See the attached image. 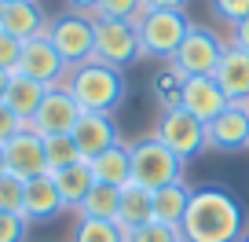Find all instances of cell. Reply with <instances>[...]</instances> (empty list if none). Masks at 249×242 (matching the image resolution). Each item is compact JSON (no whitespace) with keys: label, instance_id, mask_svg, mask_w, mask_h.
<instances>
[{"label":"cell","instance_id":"obj_1","mask_svg":"<svg viewBox=\"0 0 249 242\" xmlns=\"http://www.w3.org/2000/svg\"><path fill=\"white\" fill-rule=\"evenodd\" d=\"M179 235L183 242H242L246 220L227 187H195Z\"/></svg>","mask_w":249,"mask_h":242},{"label":"cell","instance_id":"obj_2","mask_svg":"<svg viewBox=\"0 0 249 242\" xmlns=\"http://www.w3.org/2000/svg\"><path fill=\"white\" fill-rule=\"evenodd\" d=\"M124 70L99 63V59H88V63L66 70L62 88L77 99L81 110H99V114H114L117 103L124 99Z\"/></svg>","mask_w":249,"mask_h":242},{"label":"cell","instance_id":"obj_3","mask_svg":"<svg viewBox=\"0 0 249 242\" xmlns=\"http://www.w3.org/2000/svg\"><path fill=\"white\" fill-rule=\"evenodd\" d=\"M128 158H132V184L147 191L169 187L183 180V158H176L158 136H143V140L128 143Z\"/></svg>","mask_w":249,"mask_h":242},{"label":"cell","instance_id":"obj_4","mask_svg":"<svg viewBox=\"0 0 249 242\" xmlns=\"http://www.w3.org/2000/svg\"><path fill=\"white\" fill-rule=\"evenodd\" d=\"M48 40L59 52V59L66 63V70L88 63L95 55V22L88 15H77V11H66V15H55L48 22Z\"/></svg>","mask_w":249,"mask_h":242},{"label":"cell","instance_id":"obj_5","mask_svg":"<svg viewBox=\"0 0 249 242\" xmlns=\"http://www.w3.org/2000/svg\"><path fill=\"white\" fill-rule=\"evenodd\" d=\"M136 30H140L143 55L169 63L172 55H176V48L183 44L191 22H187V11H143L140 22H136Z\"/></svg>","mask_w":249,"mask_h":242},{"label":"cell","instance_id":"obj_6","mask_svg":"<svg viewBox=\"0 0 249 242\" xmlns=\"http://www.w3.org/2000/svg\"><path fill=\"white\" fill-rule=\"evenodd\" d=\"M92 22H95V55L92 59L114 66V70H124L136 59H143L136 22H124V19H92Z\"/></svg>","mask_w":249,"mask_h":242},{"label":"cell","instance_id":"obj_7","mask_svg":"<svg viewBox=\"0 0 249 242\" xmlns=\"http://www.w3.org/2000/svg\"><path fill=\"white\" fill-rule=\"evenodd\" d=\"M224 40L216 37L205 26H191L183 37V44L176 48V55L169 59V70L179 74V77H198V74H213L224 55Z\"/></svg>","mask_w":249,"mask_h":242},{"label":"cell","instance_id":"obj_8","mask_svg":"<svg viewBox=\"0 0 249 242\" xmlns=\"http://www.w3.org/2000/svg\"><path fill=\"white\" fill-rule=\"evenodd\" d=\"M154 136L176 158H183V162H191V158H198L202 150H209L205 147V121H198L195 114H187L183 107H165L161 117H158Z\"/></svg>","mask_w":249,"mask_h":242},{"label":"cell","instance_id":"obj_9","mask_svg":"<svg viewBox=\"0 0 249 242\" xmlns=\"http://www.w3.org/2000/svg\"><path fill=\"white\" fill-rule=\"evenodd\" d=\"M77 117H81V107L77 99H73L66 88H48L44 99H40L37 114H33V121L26 129L30 132H37L40 140L44 136H59V132H73V125H77Z\"/></svg>","mask_w":249,"mask_h":242},{"label":"cell","instance_id":"obj_10","mask_svg":"<svg viewBox=\"0 0 249 242\" xmlns=\"http://www.w3.org/2000/svg\"><path fill=\"white\" fill-rule=\"evenodd\" d=\"M18 74H26V77L40 81L44 88H59L62 81H66V63H62L59 52L52 48L48 33H40V37H33V40H22Z\"/></svg>","mask_w":249,"mask_h":242},{"label":"cell","instance_id":"obj_11","mask_svg":"<svg viewBox=\"0 0 249 242\" xmlns=\"http://www.w3.org/2000/svg\"><path fill=\"white\" fill-rule=\"evenodd\" d=\"M70 136H73V143H77V150L85 154V162H92L95 154L124 143L114 114H99V110H81V117H77V125H73Z\"/></svg>","mask_w":249,"mask_h":242},{"label":"cell","instance_id":"obj_12","mask_svg":"<svg viewBox=\"0 0 249 242\" xmlns=\"http://www.w3.org/2000/svg\"><path fill=\"white\" fill-rule=\"evenodd\" d=\"M179 107L209 125L216 114H224V110L231 107V99H227L224 88L213 81V74H198V77H183V85H179Z\"/></svg>","mask_w":249,"mask_h":242},{"label":"cell","instance_id":"obj_13","mask_svg":"<svg viewBox=\"0 0 249 242\" xmlns=\"http://www.w3.org/2000/svg\"><path fill=\"white\" fill-rule=\"evenodd\" d=\"M205 147L220 150V154H238L249 150V110L227 107L205 125Z\"/></svg>","mask_w":249,"mask_h":242},{"label":"cell","instance_id":"obj_14","mask_svg":"<svg viewBox=\"0 0 249 242\" xmlns=\"http://www.w3.org/2000/svg\"><path fill=\"white\" fill-rule=\"evenodd\" d=\"M4 162H8V172L18 180H33L40 172H48V162H44V140L30 129L15 132L8 143H4Z\"/></svg>","mask_w":249,"mask_h":242},{"label":"cell","instance_id":"obj_15","mask_svg":"<svg viewBox=\"0 0 249 242\" xmlns=\"http://www.w3.org/2000/svg\"><path fill=\"white\" fill-rule=\"evenodd\" d=\"M22 213L30 224H48V220L62 217L66 205H62V195L55 187L52 172H40V176L26 180V202H22Z\"/></svg>","mask_w":249,"mask_h":242},{"label":"cell","instance_id":"obj_16","mask_svg":"<svg viewBox=\"0 0 249 242\" xmlns=\"http://www.w3.org/2000/svg\"><path fill=\"white\" fill-rule=\"evenodd\" d=\"M52 19L44 15L37 0H8V4H0V30L11 33L18 40H33L48 30Z\"/></svg>","mask_w":249,"mask_h":242},{"label":"cell","instance_id":"obj_17","mask_svg":"<svg viewBox=\"0 0 249 242\" xmlns=\"http://www.w3.org/2000/svg\"><path fill=\"white\" fill-rule=\"evenodd\" d=\"M213 81L224 88L227 99H249V52L227 44L213 70Z\"/></svg>","mask_w":249,"mask_h":242},{"label":"cell","instance_id":"obj_18","mask_svg":"<svg viewBox=\"0 0 249 242\" xmlns=\"http://www.w3.org/2000/svg\"><path fill=\"white\" fill-rule=\"evenodd\" d=\"M44 92H48V88L40 85V81H33V77H26V74L15 70L8 77V92H4V99H0V103H4L22 125H30L33 114H37V107H40V99H44Z\"/></svg>","mask_w":249,"mask_h":242},{"label":"cell","instance_id":"obj_19","mask_svg":"<svg viewBox=\"0 0 249 242\" xmlns=\"http://www.w3.org/2000/svg\"><path fill=\"white\" fill-rule=\"evenodd\" d=\"M154 220V191L140 187V184H124L121 187V205H117V224L121 231H136V227Z\"/></svg>","mask_w":249,"mask_h":242},{"label":"cell","instance_id":"obj_20","mask_svg":"<svg viewBox=\"0 0 249 242\" xmlns=\"http://www.w3.org/2000/svg\"><path fill=\"white\" fill-rule=\"evenodd\" d=\"M95 184H107V187H124L132 180V158H128V143H117V147L103 150L88 162Z\"/></svg>","mask_w":249,"mask_h":242},{"label":"cell","instance_id":"obj_21","mask_svg":"<svg viewBox=\"0 0 249 242\" xmlns=\"http://www.w3.org/2000/svg\"><path fill=\"white\" fill-rule=\"evenodd\" d=\"M52 180H55V187H59V195H62L66 213H77L81 202H85V195L95 187V176H92V169H88V162L66 165V169H55Z\"/></svg>","mask_w":249,"mask_h":242},{"label":"cell","instance_id":"obj_22","mask_svg":"<svg viewBox=\"0 0 249 242\" xmlns=\"http://www.w3.org/2000/svg\"><path fill=\"white\" fill-rule=\"evenodd\" d=\"M191 191L195 187H187L183 180H179V184H169V187H158L154 191V220L179 227L183 224V213H187V202H191Z\"/></svg>","mask_w":249,"mask_h":242},{"label":"cell","instance_id":"obj_23","mask_svg":"<svg viewBox=\"0 0 249 242\" xmlns=\"http://www.w3.org/2000/svg\"><path fill=\"white\" fill-rule=\"evenodd\" d=\"M117 205H121V187H107V184H95L85 195L77 217H92V220H117Z\"/></svg>","mask_w":249,"mask_h":242},{"label":"cell","instance_id":"obj_24","mask_svg":"<svg viewBox=\"0 0 249 242\" xmlns=\"http://www.w3.org/2000/svg\"><path fill=\"white\" fill-rule=\"evenodd\" d=\"M44 162H48V172H55V169L85 162V154L77 150L70 132H59V136H44Z\"/></svg>","mask_w":249,"mask_h":242},{"label":"cell","instance_id":"obj_25","mask_svg":"<svg viewBox=\"0 0 249 242\" xmlns=\"http://www.w3.org/2000/svg\"><path fill=\"white\" fill-rule=\"evenodd\" d=\"M73 242H124V231H121L117 220L77 217V224H73Z\"/></svg>","mask_w":249,"mask_h":242},{"label":"cell","instance_id":"obj_26","mask_svg":"<svg viewBox=\"0 0 249 242\" xmlns=\"http://www.w3.org/2000/svg\"><path fill=\"white\" fill-rule=\"evenodd\" d=\"M124 242H183L179 227L161 224V220H150V224L136 227V231H124Z\"/></svg>","mask_w":249,"mask_h":242},{"label":"cell","instance_id":"obj_27","mask_svg":"<svg viewBox=\"0 0 249 242\" xmlns=\"http://www.w3.org/2000/svg\"><path fill=\"white\" fill-rule=\"evenodd\" d=\"M143 0H99L92 19H124V22H140Z\"/></svg>","mask_w":249,"mask_h":242},{"label":"cell","instance_id":"obj_28","mask_svg":"<svg viewBox=\"0 0 249 242\" xmlns=\"http://www.w3.org/2000/svg\"><path fill=\"white\" fill-rule=\"evenodd\" d=\"M22 202H26V180L18 176H0V209L4 213H22Z\"/></svg>","mask_w":249,"mask_h":242},{"label":"cell","instance_id":"obj_29","mask_svg":"<svg viewBox=\"0 0 249 242\" xmlns=\"http://www.w3.org/2000/svg\"><path fill=\"white\" fill-rule=\"evenodd\" d=\"M26 235H30L26 213H4L0 209V242H26Z\"/></svg>","mask_w":249,"mask_h":242},{"label":"cell","instance_id":"obj_30","mask_svg":"<svg viewBox=\"0 0 249 242\" xmlns=\"http://www.w3.org/2000/svg\"><path fill=\"white\" fill-rule=\"evenodd\" d=\"M18 59H22V40L0 30V70H4V74H15L18 70Z\"/></svg>","mask_w":249,"mask_h":242},{"label":"cell","instance_id":"obj_31","mask_svg":"<svg viewBox=\"0 0 249 242\" xmlns=\"http://www.w3.org/2000/svg\"><path fill=\"white\" fill-rule=\"evenodd\" d=\"M213 11L234 26V22H242V19L249 15V0H213Z\"/></svg>","mask_w":249,"mask_h":242},{"label":"cell","instance_id":"obj_32","mask_svg":"<svg viewBox=\"0 0 249 242\" xmlns=\"http://www.w3.org/2000/svg\"><path fill=\"white\" fill-rule=\"evenodd\" d=\"M22 129H26V125L18 121L15 114H11L8 107H4V103H0V147H4V143H8L15 132H22Z\"/></svg>","mask_w":249,"mask_h":242},{"label":"cell","instance_id":"obj_33","mask_svg":"<svg viewBox=\"0 0 249 242\" xmlns=\"http://www.w3.org/2000/svg\"><path fill=\"white\" fill-rule=\"evenodd\" d=\"M191 0H143V11H187Z\"/></svg>","mask_w":249,"mask_h":242},{"label":"cell","instance_id":"obj_34","mask_svg":"<svg viewBox=\"0 0 249 242\" xmlns=\"http://www.w3.org/2000/svg\"><path fill=\"white\" fill-rule=\"evenodd\" d=\"M231 44H234V48H242V52H249V15L242 19V22H234V26H231Z\"/></svg>","mask_w":249,"mask_h":242},{"label":"cell","instance_id":"obj_35","mask_svg":"<svg viewBox=\"0 0 249 242\" xmlns=\"http://www.w3.org/2000/svg\"><path fill=\"white\" fill-rule=\"evenodd\" d=\"M62 4L70 11H77V15H88V19H92V11L99 8V0H62Z\"/></svg>","mask_w":249,"mask_h":242},{"label":"cell","instance_id":"obj_36","mask_svg":"<svg viewBox=\"0 0 249 242\" xmlns=\"http://www.w3.org/2000/svg\"><path fill=\"white\" fill-rule=\"evenodd\" d=\"M8 77H11V74L0 70V99H4V92H8Z\"/></svg>","mask_w":249,"mask_h":242},{"label":"cell","instance_id":"obj_37","mask_svg":"<svg viewBox=\"0 0 249 242\" xmlns=\"http://www.w3.org/2000/svg\"><path fill=\"white\" fill-rule=\"evenodd\" d=\"M0 176H8V162H4V147H0Z\"/></svg>","mask_w":249,"mask_h":242},{"label":"cell","instance_id":"obj_38","mask_svg":"<svg viewBox=\"0 0 249 242\" xmlns=\"http://www.w3.org/2000/svg\"><path fill=\"white\" fill-rule=\"evenodd\" d=\"M242 242H249V235H246V239H242Z\"/></svg>","mask_w":249,"mask_h":242},{"label":"cell","instance_id":"obj_39","mask_svg":"<svg viewBox=\"0 0 249 242\" xmlns=\"http://www.w3.org/2000/svg\"><path fill=\"white\" fill-rule=\"evenodd\" d=\"M0 4H8V0H0Z\"/></svg>","mask_w":249,"mask_h":242}]
</instances>
